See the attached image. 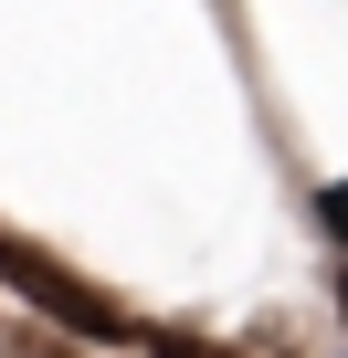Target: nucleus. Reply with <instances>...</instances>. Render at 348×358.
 Instances as JSON below:
<instances>
[{
    "mask_svg": "<svg viewBox=\"0 0 348 358\" xmlns=\"http://www.w3.org/2000/svg\"><path fill=\"white\" fill-rule=\"evenodd\" d=\"M337 306H348V274H337Z\"/></svg>",
    "mask_w": 348,
    "mask_h": 358,
    "instance_id": "5",
    "label": "nucleus"
},
{
    "mask_svg": "<svg viewBox=\"0 0 348 358\" xmlns=\"http://www.w3.org/2000/svg\"><path fill=\"white\" fill-rule=\"evenodd\" d=\"M0 285H11L32 316H53L64 337H95V348H137V316H127L106 285H85L74 264H53L43 243H11V232H0Z\"/></svg>",
    "mask_w": 348,
    "mask_h": 358,
    "instance_id": "1",
    "label": "nucleus"
},
{
    "mask_svg": "<svg viewBox=\"0 0 348 358\" xmlns=\"http://www.w3.org/2000/svg\"><path fill=\"white\" fill-rule=\"evenodd\" d=\"M316 232H337V243H348V179H327V190H316Z\"/></svg>",
    "mask_w": 348,
    "mask_h": 358,
    "instance_id": "4",
    "label": "nucleus"
},
{
    "mask_svg": "<svg viewBox=\"0 0 348 358\" xmlns=\"http://www.w3.org/2000/svg\"><path fill=\"white\" fill-rule=\"evenodd\" d=\"M137 348H148V358H243V348H222V337H190V327H137Z\"/></svg>",
    "mask_w": 348,
    "mask_h": 358,
    "instance_id": "2",
    "label": "nucleus"
},
{
    "mask_svg": "<svg viewBox=\"0 0 348 358\" xmlns=\"http://www.w3.org/2000/svg\"><path fill=\"white\" fill-rule=\"evenodd\" d=\"M0 358H74L64 337H43V327H11V337H0Z\"/></svg>",
    "mask_w": 348,
    "mask_h": 358,
    "instance_id": "3",
    "label": "nucleus"
}]
</instances>
